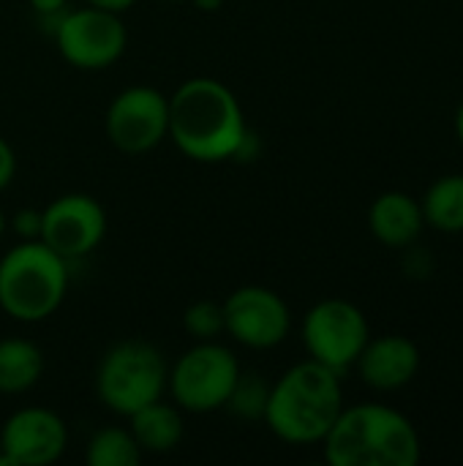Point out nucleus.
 <instances>
[{
    "label": "nucleus",
    "instance_id": "nucleus-26",
    "mask_svg": "<svg viewBox=\"0 0 463 466\" xmlns=\"http://www.w3.org/2000/svg\"><path fill=\"white\" fill-rule=\"evenodd\" d=\"M456 134H458V139H461L463 145V101L458 104V112H456Z\"/></svg>",
    "mask_w": 463,
    "mask_h": 466
},
{
    "label": "nucleus",
    "instance_id": "nucleus-11",
    "mask_svg": "<svg viewBox=\"0 0 463 466\" xmlns=\"http://www.w3.org/2000/svg\"><path fill=\"white\" fill-rule=\"evenodd\" d=\"M106 238V210L90 194H63L41 210V240L65 262L85 259Z\"/></svg>",
    "mask_w": 463,
    "mask_h": 466
},
{
    "label": "nucleus",
    "instance_id": "nucleus-6",
    "mask_svg": "<svg viewBox=\"0 0 463 466\" xmlns=\"http://www.w3.org/2000/svg\"><path fill=\"white\" fill-rule=\"evenodd\" d=\"M240 371V360L218 339L196 341L169 366L166 390L183 412L207 415L224 410Z\"/></svg>",
    "mask_w": 463,
    "mask_h": 466
},
{
    "label": "nucleus",
    "instance_id": "nucleus-19",
    "mask_svg": "<svg viewBox=\"0 0 463 466\" xmlns=\"http://www.w3.org/2000/svg\"><path fill=\"white\" fill-rule=\"evenodd\" d=\"M267 399H270V385L265 382V377L259 371H240L224 410L237 420L259 423L265 418Z\"/></svg>",
    "mask_w": 463,
    "mask_h": 466
},
{
    "label": "nucleus",
    "instance_id": "nucleus-20",
    "mask_svg": "<svg viewBox=\"0 0 463 466\" xmlns=\"http://www.w3.org/2000/svg\"><path fill=\"white\" fill-rule=\"evenodd\" d=\"M183 330L194 341H216L224 333V306L218 300H196L183 311Z\"/></svg>",
    "mask_w": 463,
    "mask_h": 466
},
{
    "label": "nucleus",
    "instance_id": "nucleus-4",
    "mask_svg": "<svg viewBox=\"0 0 463 466\" xmlns=\"http://www.w3.org/2000/svg\"><path fill=\"white\" fill-rule=\"evenodd\" d=\"M68 265L44 240H22L0 257V309L16 322L49 319L65 300Z\"/></svg>",
    "mask_w": 463,
    "mask_h": 466
},
{
    "label": "nucleus",
    "instance_id": "nucleus-15",
    "mask_svg": "<svg viewBox=\"0 0 463 466\" xmlns=\"http://www.w3.org/2000/svg\"><path fill=\"white\" fill-rule=\"evenodd\" d=\"M128 431L134 434L142 453H153V456L172 453L186 434L183 410L177 404H166L158 399L128 418Z\"/></svg>",
    "mask_w": 463,
    "mask_h": 466
},
{
    "label": "nucleus",
    "instance_id": "nucleus-13",
    "mask_svg": "<svg viewBox=\"0 0 463 466\" xmlns=\"http://www.w3.org/2000/svg\"><path fill=\"white\" fill-rule=\"evenodd\" d=\"M360 380L379 393H393L407 388L420 371V350L412 339L388 333L368 339L360 358L355 360Z\"/></svg>",
    "mask_w": 463,
    "mask_h": 466
},
{
    "label": "nucleus",
    "instance_id": "nucleus-17",
    "mask_svg": "<svg viewBox=\"0 0 463 466\" xmlns=\"http://www.w3.org/2000/svg\"><path fill=\"white\" fill-rule=\"evenodd\" d=\"M426 224L445 235L463 232V175H445L434 180L420 199Z\"/></svg>",
    "mask_w": 463,
    "mask_h": 466
},
{
    "label": "nucleus",
    "instance_id": "nucleus-27",
    "mask_svg": "<svg viewBox=\"0 0 463 466\" xmlns=\"http://www.w3.org/2000/svg\"><path fill=\"white\" fill-rule=\"evenodd\" d=\"M5 227H8V218H5V213H3V208H0V240H3V235H5Z\"/></svg>",
    "mask_w": 463,
    "mask_h": 466
},
{
    "label": "nucleus",
    "instance_id": "nucleus-28",
    "mask_svg": "<svg viewBox=\"0 0 463 466\" xmlns=\"http://www.w3.org/2000/svg\"><path fill=\"white\" fill-rule=\"evenodd\" d=\"M161 3H180V0H161Z\"/></svg>",
    "mask_w": 463,
    "mask_h": 466
},
{
    "label": "nucleus",
    "instance_id": "nucleus-12",
    "mask_svg": "<svg viewBox=\"0 0 463 466\" xmlns=\"http://www.w3.org/2000/svg\"><path fill=\"white\" fill-rule=\"evenodd\" d=\"M68 448L65 420L46 407H22L0 429V464L49 466Z\"/></svg>",
    "mask_w": 463,
    "mask_h": 466
},
{
    "label": "nucleus",
    "instance_id": "nucleus-2",
    "mask_svg": "<svg viewBox=\"0 0 463 466\" xmlns=\"http://www.w3.org/2000/svg\"><path fill=\"white\" fill-rule=\"evenodd\" d=\"M341 410V374L308 358L270 385L262 420L287 445H322Z\"/></svg>",
    "mask_w": 463,
    "mask_h": 466
},
{
    "label": "nucleus",
    "instance_id": "nucleus-24",
    "mask_svg": "<svg viewBox=\"0 0 463 466\" xmlns=\"http://www.w3.org/2000/svg\"><path fill=\"white\" fill-rule=\"evenodd\" d=\"M136 0H85V5H93V8H101V11H109V14H126L128 8H134Z\"/></svg>",
    "mask_w": 463,
    "mask_h": 466
},
{
    "label": "nucleus",
    "instance_id": "nucleus-21",
    "mask_svg": "<svg viewBox=\"0 0 463 466\" xmlns=\"http://www.w3.org/2000/svg\"><path fill=\"white\" fill-rule=\"evenodd\" d=\"M8 227L14 229V235L19 240H41V210H33V208L19 210L8 221Z\"/></svg>",
    "mask_w": 463,
    "mask_h": 466
},
{
    "label": "nucleus",
    "instance_id": "nucleus-16",
    "mask_svg": "<svg viewBox=\"0 0 463 466\" xmlns=\"http://www.w3.org/2000/svg\"><path fill=\"white\" fill-rule=\"evenodd\" d=\"M44 377V352L27 339H0V396H22Z\"/></svg>",
    "mask_w": 463,
    "mask_h": 466
},
{
    "label": "nucleus",
    "instance_id": "nucleus-18",
    "mask_svg": "<svg viewBox=\"0 0 463 466\" xmlns=\"http://www.w3.org/2000/svg\"><path fill=\"white\" fill-rule=\"evenodd\" d=\"M142 448L136 445L134 434L123 426H104L98 429L85 448L87 466H139Z\"/></svg>",
    "mask_w": 463,
    "mask_h": 466
},
{
    "label": "nucleus",
    "instance_id": "nucleus-7",
    "mask_svg": "<svg viewBox=\"0 0 463 466\" xmlns=\"http://www.w3.org/2000/svg\"><path fill=\"white\" fill-rule=\"evenodd\" d=\"M300 336L311 360L344 374L355 369V360L371 339V328L366 314L352 300L327 298L308 309Z\"/></svg>",
    "mask_w": 463,
    "mask_h": 466
},
{
    "label": "nucleus",
    "instance_id": "nucleus-9",
    "mask_svg": "<svg viewBox=\"0 0 463 466\" xmlns=\"http://www.w3.org/2000/svg\"><path fill=\"white\" fill-rule=\"evenodd\" d=\"M104 131L120 153H150L169 137V96L150 85L123 87L106 106Z\"/></svg>",
    "mask_w": 463,
    "mask_h": 466
},
{
    "label": "nucleus",
    "instance_id": "nucleus-8",
    "mask_svg": "<svg viewBox=\"0 0 463 466\" xmlns=\"http://www.w3.org/2000/svg\"><path fill=\"white\" fill-rule=\"evenodd\" d=\"M52 41L68 66L82 71H101L123 57L128 46V30L120 14L85 5L63 11Z\"/></svg>",
    "mask_w": 463,
    "mask_h": 466
},
{
    "label": "nucleus",
    "instance_id": "nucleus-14",
    "mask_svg": "<svg viewBox=\"0 0 463 466\" xmlns=\"http://www.w3.org/2000/svg\"><path fill=\"white\" fill-rule=\"evenodd\" d=\"M368 227L382 246L409 248L423 232L426 216L415 197L404 191H385L368 208Z\"/></svg>",
    "mask_w": 463,
    "mask_h": 466
},
{
    "label": "nucleus",
    "instance_id": "nucleus-3",
    "mask_svg": "<svg viewBox=\"0 0 463 466\" xmlns=\"http://www.w3.org/2000/svg\"><path fill=\"white\" fill-rule=\"evenodd\" d=\"M322 448L330 466H418L423 456L415 423L385 404L344 407Z\"/></svg>",
    "mask_w": 463,
    "mask_h": 466
},
{
    "label": "nucleus",
    "instance_id": "nucleus-5",
    "mask_svg": "<svg viewBox=\"0 0 463 466\" xmlns=\"http://www.w3.org/2000/svg\"><path fill=\"white\" fill-rule=\"evenodd\" d=\"M166 374L169 366L158 347L128 339L104 352L96 371V396L109 412L131 418L166 393Z\"/></svg>",
    "mask_w": 463,
    "mask_h": 466
},
{
    "label": "nucleus",
    "instance_id": "nucleus-25",
    "mask_svg": "<svg viewBox=\"0 0 463 466\" xmlns=\"http://www.w3.org/2000/svg\"><path fill=\"white\" fill-rule=\"evenodd\" d=\"M194 8H199V11H205V14H213V11H218L221 5H224V0H188Z\"/></svg>",
    "mask_w": 463,
    "mask_h": 466
},
{
    "label": "nucleus",
    "instance_id": "nucleus-1",
    "mask_svg": "<svg viewBox=\"0 0 463 466\" xmlns=\"http://www.w3.org/2000/svg\"><path fill=\"white\" fill-rule=\"evenodd\" d=\"M246 131L237 96L213 76H191L169 96V139L191 161H235Z\"/></svg>",
    "mask_w": 463,
    "mask_h": 466
},
{
    "label": "nucleus",
    "instance_id": "nucleus-22",
    "mask_svg": "<svg viewBox=\"0 0 463 466\" xmlns=\"http://www.w3.org/2000/svg\"><path fill=\"white\" fill-rule=\"evenodd\" d=\"M16 175V156H14V147L0 137V191H5L11 186Z\"/></svg>",
    "mask_w": 463,
    "mask_h": 466
},
{
    "label": "nucleus",
    "instance_id": "nucleus-23",
    "mask_svg": "<svg viewBox=\"0 0 463 466\" xmlns=\"http://www.w3.org/2000/svg\"><path fill=\"white\" fill-rule=\"evenodd\" d=\"M35 16H46V14H60L68 8V0H27Z\"/></svg>",
    "mask_w": 463,
    "mask_h": 466
},
{
    "label": "nucleus",
    "instance_id": "nucleus-10",
    "mask_svg": "<svg viewBox=\"0 0 463 466\" xmlns=\"http://www.w3.org/2000/svg\"><path fill=\"white\" fill-rule=\"evenodd\" d=\"M224 306V333L246 350H273L287 341L292 330V311L287 300L259 284L237 287L226 295Z\"/></svg>",
    "mask_w": 463,
    "mask_h": 466
}]
</instances>
